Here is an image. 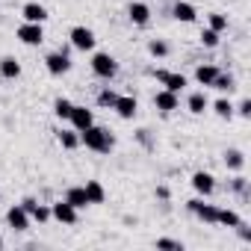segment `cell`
Returning a JSON list of instances; mask_svg holds the SVG:
<instances>
[{"label":"cell","instance_id":"1","mask_svg":"<svg viewBox=\"0 0 251 251\" xmlns=\"http://www.w3.org/2000/svg\"><path fill=\"white\" fill-rule=\"evenodd\" d=\"M80 145H86V148L95 151V154H109V151L115 148V139H112V133H109L106 127L92 124V127H86V130L80 133Z\"/></svg>","mask_w":251,"mask_h":251},{"label":"cell","instance_id":"2","mask_svg":"<svg viewBox=\"0 0 251 251\" xmlns=\"http://www.w3.org/2000/svg\"><path fill=\"white\" fill-rule=\"evenodd\" d=\"M89 65H92V74L100 77V80H112L118 74V62L109 53H92V62Z\"/></svg>","mask_w":251,"mask_h":251},{"label":"cell","instance_id":"3","mask_svg":"<svg viewBox=\"0 0 251 251\" xmlns=\"http://www.w3.org/2000/svg\"><path fill=\"white\" fill-rule=\"evenodd\" d=\"M18 42L21 45H27V48H39L42 42H45V27L42 24H30V21H24L21 27H18Z\"/></svg>","mask_w":251,"mask_h":251},{"label":"cell","instance_id":"4","mask_svg":"<svg viewBox=\"0 0 251 251\" xmlns=\"http://www.w3.org/2000/svg\"><path fill=\"white\" fill-rule=\"evenodd\" d=\"M45 68H48V74L62 77V74H68V71H71V59H68V53L53 50V53H48V56H45Z\"/></svg>","mask_w":251,"mask_h":251},{"label":"cell","instance_id":"5","mask_svg":"<svg viewBox=\"0 0 251 251\" xmlns=\"http://www.w3.org/2000/svg\"><path fill=\"white\" fill-rule=\"evenodd\" d=\"M68 39H71V45H74L77 50H83V53H86V50H95V42H98L89 27H74V30L68 33Z\"/></svg>","mask_w":251,"mask_h":251},{"label":"cell","instance_id":"6","mask_svg":"<svg viewBox=\"0 0 251 251\" xmlns=\"http://www.w3.org/2000/svg\"><path fill=\"white\" fill-rule=\"evenodd\" d=\"M77 207H71L65 198L62 201H56V204H50V219H56V222H62V225H77Z\"/></svg>","mask_w":251,"mask_h":251},{"label":"cell","instance_id":"7","mask_svg":"<svg viewBox=\"0 0 251 251\" xmlns=\"http://www.w3.org/2000/svg\"><path fill=\"white\" fill-rule=\"evenodd\" d=\"M112 109L118 112V118L130 121V118H136L139 103H136V98H133V95H118V98H115V103H112Z\"/></svg>","mask_w":251,"mask_h":251},{"label":"cell","instance_id":"8","mask_svg":"<svg viewBox=\"0 0 251 251\" xmlns=\"http://www.w3.org/2000/svg\"><path fill=\"white\" fill-rule=\"evenodd\" d=\"M68 121H71V127L77 130V133H83L86 127H92L95 124V115H92V109H86V106H71V115H68Z\"/></svg>","mask_w":251,"mask_h":251},{"label":"cell","instance_id":"9","mask_svg":"<svg viewBox=\"0 0 251 251\" xmlns=\"http://www.w3.org/2000/svg\"><path fill=\"white\" fill-rule=\"evenodd\" d=\"M192 189H195L198 195L210 198V195L216 192V177H213L210 172H195V175H192Z\"/></svg>","mask_w":251,"mask_h":251},{"label":"cell","instance_id":"10","mask_svg":"<svg viewBox=\"0 0 251 251\" xmlns=\"http://www.w3.org/2000/svg\"><path fill=\"white\" fill-rule=\"evenodd\" d=\"M6 225H9L12 230H27V227H30V213H27L21 204H15V207L6 210Z\"/></svg>","mask_w":251,"mask_h":251},{"label":"cell","instance_id":"11","mask_svg":"<svg viewBox=\"0 0 251 251\" xmlns=\"http://www.w3.org/2000/svg\"><path fill=\"white\" fill-rule=\"evenodd\" d=\"M127 15H130V21L136 27H148L151 24V6L142 3V0H133V3L127 6Z\"/></svg>","mask_w":251,"mask_h":251},{"label":"cell","instance_id":"12","mask_svg":"<svg viewBox=\"0 0 251 251\" xmlns=\"http://www.w3.org/2000/svg\"><path fill=\"white\" fill-rule=\"evenodd\" d=\"M154 77L163 83V89H169V92H183V86H186V77L183 74H175V71H154Z\"/></svg>","mask_w":251,"mask_h":251},{"label":"cell","instance_id":"13","mask_svg":"<svg viewBox=\"0 0 251 251\" xmlns=\"http://www.w3.org/2000/svg\"><path fill=\"white\" fill-rule=\"evenodd\" d=\"M186 207H189V213H195L201 222H207V225H216V213H219V207H213V204H204V201H198V198H192Z\"/></svg>","mask_w":251,"mask_h":251},{"label":"cell","instance_id":"14","mask_svg":"<svg viewBox=\"0 0 251 251\" xmlns=\"http://www.w3.org/2000/svg\"><path fill=\"white\" fill-rule=\"evenodd\" d=\"M154 106H157L160 112H175V109L180 106V100H177V92H169V89H160V92L154 95Z\"/></svg>","mask_w":251,"mask_h":251},{"label":"cell","instance_id":"15","mask_svg":"<svg viewBox=\"0 0 251 251\" xmlns=\"http://www.w3.org/2000/svg\"><path fill=\"white\" fill-rule=\"evenodd\" d=\"M21 18L24 21H30V24H45L48 21V9L42 6V3H24V9H21Z\"/></svg>","mask_w":251,"mask_h":251},{"label":"cell","instance_id":"16","mask_svg":"<svg viewBox=\"0 0 251 251\" xmlns=\"http://www.w3.org/2000/svg\"><path fill=\"white\" fill-rule=\"evenodd\" d=\"M21 207H24V210L30 213V219H36L39 225H45V222L50 219V207H45V204H39V201H33V198H24Z\"/></svg>","mask_w":251,"mask_h":251},{"label":"cell","instance_id":"17","mask_svg":"<svg viewBox=\"0 0 251 251\" xmlns=\"http://www.w3.org/2000/svg\"><path fill=\"white\" fill-rule=\"evenodd\" d=\"M172 15H175L177 21H183V24H192V21H198V9H195L192 3H183V0H177V3L172 6Z\"/></svg>","mask_w":251,"mask_h":251},{"label":"cell","instance_id":"18","mask_svg":"<svg viewBox=\"0 0 251 251\" xmlns=\"http://www.w3.org/2000/svg\"><path fill=\"white\" fill-rule=\"evenodd\" d=\"M0 77L3 80H18L21 77V62L15 56H3L0 59Z\"/></svg>","mask_w":251,"mask_h":251},{"label":"cell","instance_id":"19","mask_svg":"<svg viewBox=\"0 0 251 251\" xmlns=\"http://www.w3.org/2000/svg\"><path fill=\"white\" fill-rule=\"evenodd\" d=\"M65 201H68L71 207H77V210L89 207V198H86V189H83V186H68V192H65Z\"/></svg>","mask_w":251,"mask_h":251},{"label":"cell","instance_id":"20","mask_svg":"<svg viewBox=\"0 0 251 251\" xmlns=\"http://www.w3.org/2000/svg\"><path fill=\"white\" fill-rule=\"evenodd\" d=\"M86 198H89V204H103V198H106V192H103V186L98 183V180H86Z\"/></svg>","mask_w":251,"mask_h":251},{"label":"cell","instance_id":"21","mask_svg":"<svg viewBox=\"0 0 251 251\" xmlns=\"http://www.w3.org/2000/svg\"><path fill=\"white\" fill-rule=\"evenodd\" d=\"M216 74H219V68H216V65H198V68H195V80H198L201 86H213Z\"/></svg>","mask_w":251,"mask_h":251},{"label":"cell","instance_id":"22","mask_svg":"<svg viewBox=\"0 0 251 251\" xmlns=\"http://www.w3.org/2000/svg\"><path fill=\"white\" fill-rule=\"evenodd\" d=\"M186 106H189V112H192V115H201L210 103H207V95H204V92H192V95H189V100H186Z\"/></svg>","mask_w":251,"mask_h":251},{"label":"cell","instance_id":"23","mask_svg":"<svg viewBox=\"0 0 251 251\" xmlns=\"http://www.w3.org/2000/svg\"><path fill=\"white\" fill-rule=\"evenodd\" d=\"M216 225H225V227H236V225H242V219H239L233 210H227V207L222 210V207H219V213H216Z\"/></svg>","mask_w":251,"mask_h":251},{"label":"cell","instance_id":"24","mask_svg":"<svg viewBox=\"0 0 251 251\" xmlns=\"http://www.w3.org/2000/svg\"><path fill=\"white\" fill-rule=\"evenodd\" d=\"M59 145H62L65 151H74V148L80 145V133H77V130H62V133H59Z\"/></svg>","mask_w":251,"mask_h":251},{"label":"cell","instance_id":"25","mask_svg":"<svg viewBox=\"0 0 251 251\" xmlns=\"http://www.w3.org/2000/svg\"><path fill=\"white\" fill-rule=\"evenodd\" d=\"M225 166H227V169H233V172H239V169L245 166V157H242V151L230 148V151L225 154Z\"/></svg>","mask_w":251,"mask_h":251},{"label":"cell","instance_id":"26","mask_svg":"<svg viewBox=\"0 0 251 251\" xmlns=\"http://www.w3.org/2000/svg\"><path fill=\"white\" fill-rule=\"evenodd\" d=\"M213 89H219V92H233L236 89V83H233V77L230 74H216V80H213Z\"/></svg>","mask_w":251,"mask_h":251},{"label":"cell","instance_id":"27","mask_svg":"<svg viewBox=\"0 0 251 251\" xmlns=\"http://www.w3.org/2000/svg\"><path fill=\"white\" fill-rule=\"evenodd\" d=\"M71 106H74V103H71L68 98H56V100H53V115H56V118H68V115H71Z\"/></svg>","mask_w":251,"mask_h":251},{"label":"cell","instance_id":"28","mask_svg":"<svg viewBox=\"0 0 251 251\" xmlns=\"http://www.w3.org/2000/svg\"><path fill=\"white\" fill-rule=\"evenodd\" d=\"M207 21H210V30H216V33H225V30H227V18H225L222 12H210Z\"/></svg>","mask_w":251,"mask_h":251},{"label":"cell","instance_id":"29","mask_svg":"<svg viewBox=\"0 0 251 251\" xmlns=\"http://www.w3.org/2000/svg\"><path fill=\"white\" fill-rule=\"evenodd\" d=\"M213 109H216L219 118H230V115H233V103H230L227 98H219V100L213 103Z\"/></svg>","mask_w":251,"mask_h":251},{"label":"cell","instance_id":"30","mask_svg":"<svg viewBox=\"0 0 251 251\" xmlns=\"http://www.w3.org/2000/svg\"><path fill=\"white\" fill-rule=\"evenodd\" d=\"M219 36H222V33H216V30L207 27V30H201V45H204V48H219Z\"/></svg>","mask_w":251,"mask_h":251},{"label":"cell","instance_id":"31","mask_svg":"<svg viewBox=\"0 0 251 251\" xmlns=\"http://www.w3.org/2000/svg\"><path fill=\"white\" fill-rule=\"evenodd\" d=\"M148 53H151V56H169V45L160 42V39H151V42H148Z\"/></svg>","mask_w":251,"mask_h":251},{"label":"cell","instance_id":"32","mask_svg":"<svg viewBox=\"0 0 251 251\" xmlns=\"http://www.w3.org/2000/svg\"><path fill=\"white\" fill-rule=\"evenodd\" d=\"M115 98H118V95H115L112 89H103V92H98V103H100V106H106V109H112Z\"/></svg>","mask_w":251,"mask_h":251},{"label":"cell","instance_id":"33","mask_svg":"<svg viewBox=\"0 0 251 251\" xmlns=\"http://www.w3.org/2000/svg\"><path fill=\"white\" fill-rule=\"evenodd\" d=\"M157 248H175V251H183V242H177V239H157Z\"/></svg>","mask_w":251,"mask_h":251},{"label":"cell","instance_id":"34","mask_svg":"<svg viewBox=\"0 0 251 251\" xmlns=\"http://www.w3.org/2000/svg\"><path fill=\"white\" fill-rule=\"evenodd\" d=\"M236 112H239L242 118H248V115H251V100H239V106H236Z\"/></svg>","mask_w":251,"mask_h":251},{"label":"cell","instance_id":"35","mask_svg":"<svg viewBox=\"0 0 251 251\" xmlns=\"http://www.w3.org/2000/svg\"><path fill=\"white\" fill-rule=\"evenodd\" d=\"M233 189H236V192L245 189V177H233Z\"/></svg>","mask_w":251,"mask_h":251},{"label":"cell","instance_id":"36","mask_svg":"<svg viewBox=\"0 0 251 251\" xmlns=\"http://www.w3.org/2000/svg\"><path fill=\"white\" fill-rule=\"evenodd\" d=\"M0 248H3V236H0Z\"/></svg>","mask_w":251,"mask_h":251}]
</instances>
